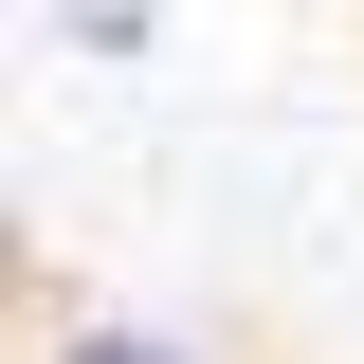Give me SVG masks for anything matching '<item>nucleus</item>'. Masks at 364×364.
Here are the masks:
<instances>
[{
    "instance_id": "obj_1",
    "label": "nucleus",
    "mask_w": 364,
    "mask_h": 364,
    "mask_svg": "<svg viewBox=\"0 0 364 364\" xmlns=\"http://www.w3.org/2000/svg\"><path fill=\"white\" fill-rule=\"evenodd\" d=\"M0 364H310L291 328L255 310H200V291H146V273H91L73 237H18V328H0Z\"/></svg>"
}]
</instances>
